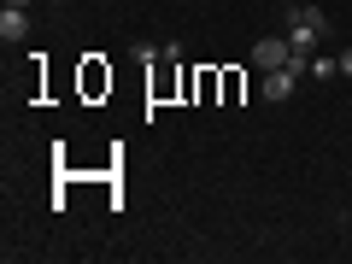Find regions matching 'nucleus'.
<instances>
[{"mask_svg":"<svg viewBox=\"0 0 352 264\" xmlns=\"http://www.w3.org/2000/svg\"><path fill=\"white\" fill-rule=\"evenodd\" d=\"M323 36H329V18L317 12V6H294V12H288V47L294 53L311 59V53L323 47Z\"/></svg>","mask_w":352,"mask_h":264,"instance_id":"obj_1","label":"nucleus"},{"mask_svg":"<svg viewBox=\"0 0 352 264\" xmlns=\"http://www.w3.org/2000/svg\"><path fill=\"white\" fill-rule=\"evenodd\" d=\"M294 59V47H288V36H264L258 47H252V65L258 71H282V65Z\"/></svg>","mask_w":352,"mask_h":264,"instance_id":"obj_2","label":"nucleus"},{"mask_svg":"<svg viewBox=\"0 0 352 264\" xmlns=\"http://www.w3.org/2000/svg\"><path fill=\"white\" fill-rule=\"evenodd\" d=\"M294 82H300V71H294V65H282V71H264V100H288Z\"/></svg>","mask_w":352,"mask_h":264,"instance_id":"obj_3","label":"nucleus"},{"mask_svg":"<svg viewBox=\"0 0 352 264\" xmlns=\"http://www.w3.org/2000/svg\"><path fill=\"white\" fill-rule=\"evenodd\" d=\"M30 36V12L24 6H6V12H0V41H24Z\"/></svg>","mask_w":352,"mask_h":264,"instance_id":"obj_4","label":"nucleus"},{"mask_svg":"<svg viewBox=\"0 0 352 264\" xmlns=\"http://www.w3.org/2000/svg\"><path fill=\"white\" fill-rule=\"evenodd\" d=\"M311 76H317V82H329V76H340V59H311Z\"/></svg>","mask_w":352,"mask_h":264,"instance_id":"obj_5","label":"nucleus"},{"mask_svg":"<svg viewBox=\"0 0 352 264\" xmlns=\"http://www.w3.org/2000/svg\"><path fill=\"white\" fill-rule=\"evenodd\" d=\"M340 76H352V47H340Z\"/></svg>","mask_w":352,"mask_h":264,"instance_id":"obj_6","label":"nucleus"},{"mask_svg":"<svg viewBox=\"0 0 352 264\" xmlns=\"http://www.w3.org/2000/svg\"><path fill=\"white\" fill-rule=\"evenodd\" d=\"M6 6H30V0H6Z\"/></svg>","mask_w":352,"mask_h":264,"instance_id":"obj_7","label":"nucleus"},{"mask_svg":"<svg viewBox=\"0 0 352 264\" xmlns=\"http://www.w3.org/2000/svg\"><path fill=\"white\" fill-rule=\"evenodd\" d=\"M53 6H71V0H53Z\"/></svg>","mask_w":352,"mask_h":264,"instance_id":"obj_8","label":"nucleus"}]
</instances>
